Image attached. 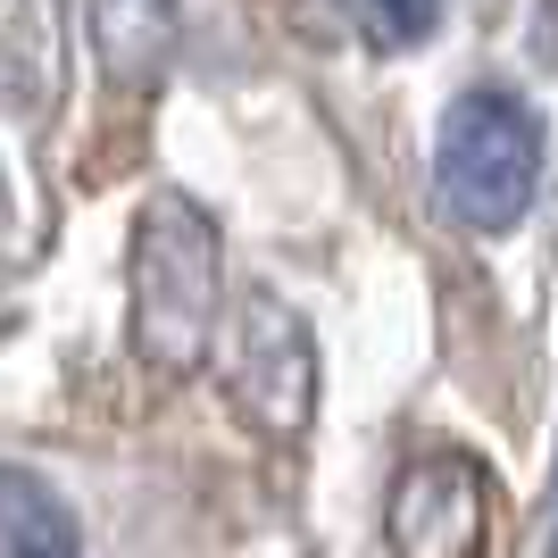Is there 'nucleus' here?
I'll use <instances>...</instances> for the list:
<instances>
[{
  "mask_svg": "<svg viewBox=\"0 0 558 558\" xmlns=\"http://www.w3.org/2000/svg\"><path fill=\"white\" fill-rule=\"evenodd\" d=\"M226 308V251L217 217L192 192H150L125 251V342L150 375H192L217 342Z\"/></svg>",
  "mask_w": 558,
  "mask_h": 558,
  "instance_id": "obj_1",
  "label": "nucleus"
},
{
  "mask_svg": "<svg viewBox=\"0 0 558 558\" xmlns=\"http://www.w3.org/2000/svg\"><path fill=\"white\" fill-rule=\"evenodd\" d=\"M434 192L466 233H509L542 192V117L500 84H466L442 109Z\"/></svg>",
  "mask_w": 558,
  "mask_h": 558,
  "instance_id": "obj_2",
  "label": "nucleus"
},
{
  "mask_svg": "<svg viewBox=\"0 0 558 558\" xmlns=\"http://www.w3.org/2000/svg\"><path fill=\"white\" fill-rule=\"evenodd\" d=\"M226 400L267 442H292L308 425V409H317V342H308L292 301L242 292V308L226 326Z\"/></svg>",
  "mask_w": 558,
  "mask_h": 558,
  "instance_id": "obj_3",
  "label": "nucleus"
},
{
  "mask_svg": "<svg viewBox=\"0 0 558 558\" xmlns=\"http://www.w3.org/2000/svg\"><path fill=\"white\" fill-rule=\"evenodd\" d=\"M484 466L466 450H425L392 475L384 500V534L392 558H475L484 550Z\"/></svg>",
  "mask_w": 558,
  "mask_h": 558,
  "instance_id": "obj_4",
  "label": "nucleus"
},
{
  "mask_svg": "<svg viewBox=\"0 0 558 558\" xmlns=\"http://www.w3.org/2000/svg\"><path fill=\"white\" fill-rule=\"evenodd\" d=\"M93 43L109 84L150 93L175 59V0H93Z\"/></svg>",
  "mask_w": 558,
  "mask_h": 558,
  "instance_id": "obj_5",
  "label": "nucleus"
},
{
  "mask_svg": "<svg viewBox=\"0 0 558 558\" xmlns=\"http://www.w3.org/2000/svg\"><path fill=\"white\" fill-rule=\"evenodd\" d=\"M0 558H84L75 509L25 466H0Z\"/></svg>",
  "mask_w": 558,
  "mask_h": 558,
  "instance_id": "obj_6",
  "label": "nucleus"
},
{
  "mask_svg": "<svg viewBox=\"0 0 558 558\" xmlns=\"http://www.w3.org/2000/svg\"><path fill=\"white\" fill-rule=\"evenodd\" d=\"M359 9V25H367V43L384 50H409L434 34V17H442V0H350Z\"/></svg>",
  "mask_w": 558,
  "mask_h": 558,
  "instance_id": "obj_7",
  "label": "nucleus"
},
{
  "mask_svg": "<svg viewBox=\"0 0 558 558\" xmlns=\"http://www.w3.org/2000/svg\"><path fill=\"white\" fill-rule=\"evenodd\" d=\"M550 558H558V534H550Z\"/></svg>",
  "mask_w": 558,
  "mask_h": 558,
  "instance_id": "obj_8",
  "label": "nucleus"
}]
</instances>
